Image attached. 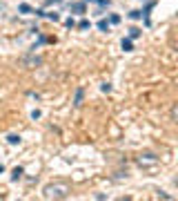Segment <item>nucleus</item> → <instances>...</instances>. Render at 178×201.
Here are the masks:
<instances>
[{
	"mask_svg": "<svg viewBox=\"0 0 178 201\" xmlns=\"http://www.w3.org/2000/svg\"><path fill=\"white\" fill-rule=\"evenodd\" d=\"M71 192V188L62 181H56V183H47L42 188V197L45 199H67Z\"/></svg>",
	"mask_w": 178,
	"mask_h": 201,
	"instance_id": "f257e3e1",
	"label": "nucleus"
},
{
	"mask_svg": "<svg viewBox=\"0 0 178 201\" xmlns=\"http://www.w3.org/2000/svg\"><path fill=\"white\" fill-rule=\"evenodd\" d=\"M82 96H85V92H82V87H78L76 90V96H73V105H76V107L82 105Z\"/></svg>",
	"mask_w": 178,
	"mask_h": 201,
	"instance_id": "f03ea898",
	"label": "nucleus"
},
{
	"mask_svg": "<svg viewBox=\"0 0 178 201\" xmlns=\"http://www.w3.org/2000/svg\"><path fill=\"white\" fill-rule=\"evenodd\" d=\"M120 47H123L125 52H134V43H132V38H123V43H120Z\"/></svg>",
	"mask_w": 178,
	"mask_h": 201,
	"instance_id": "7ed1b4c3",
	"label": "nucleus"
},
{
	"mask_svg": "<svg viewBox=\"0 0 178 201\" xmlns=\"http://www.w3.org/2000/svg\"><path fill=\"white\" fill-rule=\"evenodd\" d=\"M71 11L73 14H85V2H71Z\"/></svg>",
	"mask_w": 178,
	"mask_h": 201,
	"instance_id": "20e7f679",
	"label": "nucleus"
},
{
	"mask_svg": "<svg viewBox=\"0 0 178 201\" xmlns=\"http://www.w3.org/2000/svg\"><path fill=\"white\" fill-rule=\"evenodd\" d=\"M22 174H25V170H22L20 165H16V168L11 170V179H14V181H18V179H20Z\"/></svg>",
	"mask_w": 178,
	"mask_h": 201,
	"instance_id": "39448f33",
	"label": "nucleus"
},
{
	"mask_svg": "<svg viewBox=\"0 0 178 201\" xmlns=\"http://www.w3.org/2000/svg\"><path fill=\"white\" fill-rule=\"evenodd\" d=\"M143 163H156V157L154 154H143V157H140V165H143Z\"/></svg>",
	"mask_w": 178,
	"mask_h": 201,
	"instance_id": "423d86ee",
	"label": "nucleus"
},
{
	"mask_svg": "<svg viewBox=\"0 0 178 201\" xmlns=\"http://www.w3.org/2000/svg\"><path fill=\"white\" fill-rule=\"evenodd\" d=\"M7 143H9V145H18V143H20V136H18V134H9Z\"/></svg>",
	"mask_w": 178,
	"mask_h": 201,
	"instance_id": "0eeeda50",
	"label": "nucleus"
},
{
	"mask_svg": "<svg viewBox=\"0 0 178 201\" xmlns=\"http://www.w3.org/2000/svg\"><path fill=\"white\" fill-rule=\"evenodd\" d=\"M18 11H20V14H31L34 9H31V5H27V2H22L20 7H18Z\"/></svg>",
	"mask_w": 178,
	"mask_h": 201,
	"instance_id": "6e6552de",
	"label": "nucleus"
},
{
	"mask_svg": "<svg viewBox=\"0 0 178 201\" xmlns=\"http://www.w3.org/2000/svg\"><path fill=\"white\" fill-rule=\"evenodd\" d=\"M89 27H91V23L87 20V18H82V20L78 23V29H80V31H85V29H89Z\"/></svg>",
	"mask_w": 178,
	"mask_h": 201,
	"instance_id": "1a4fd4ad",
	"label": "nucleus"
},
{
	"mask_svg": "<svg viewBox=\"0 0 178 201\" xmlns=\"http://www.w3.org/2000/svg\"><path fill=\"white\" fill-rule=\"evenodd\" d=\"M25 65H31V67L42 65V58H27V61H25Z\"/></svg>",
	"mask_w": 178,
	"mask_h": 201,
	"instance_id": "9d476101",
	"label": "nucleus"
},
{
	"mask_svg": "<svg viewBox=\"0 0 178 201\" xmlns=\"http://www.w3.org/2000/svg\"><path fill=\"white\" fill-rule=\"evenodd\" d=\"M98 29H100V31H109V23L105 20V18H102V20H98Z\"/></svg>",
	"mask_w": 178,
	"mask_h": 201,
	"instance_id": "9b49d317",
	"label": "nucleus"
},
{
	"mask_svg": "<svg viewBox=\"0 0 178 201\" xmlns=\"http://www.w3.org/2000/svg\"><path fill=\"white\" fill-rule=\"evenodd\" d=\"M140 34H143V31H140L138 27H132V29H129V38H132V40H134V38H138Z\"/></svg>",
	"mask_w": 178,
	"mask_h": 201,
	"instance_id": "f8f14e48",
	"label": "nucleus"
},
{
	"mask_svg": "<svg viewBox=\"0 0 178 201\" xmlns=\"http://www.w3.org/2000/svg\"><path fill=\"white\" fill-rule=\"evenodd\" d=\"M45 16L49 18V20H53V23H58V20H60V16L56 14V11H51V14H45Z\"/></svg>",
	"mask_w": 178,
	"mask_h": 201,
	"instance_id": "ddd939ff",
	"label": "nucleus"
},
{
	"mask_svg": "<svg viewBox=\"0 0 178 201\" xmlns=\"http://www.w3.org/2000/svg\"><path fill=\"white\" fill-rule=\"evenodd\" d=\"M109 23H111V25H118V23H120V16H118V14H111Z\"/></svg>",
	"mask_w": 178,
	"mask_h": 201,
	"instance_id": "4468645a",
	"label": "nucleus"
},
{
	"mask_svg": "<svg viewBox=\"0 0 178 201\" xmlns=\"http://www.w3.org/2000/svg\"><path fill=\"white\" fill-rule=\"evenodd\" d=\"M129 18H132V20H138V18H143V14L140 11H129Z\"/></svg>",
	"mask_w": 178,
	"mask_h": 201,
	"instance_id": "2eb2a0df",
	"label": "nucleus"
},
{
	"mask_svg": "<svg viewBox=\"0 0 178 201\" xmlns=\"http://www.w3.org/2000/svg\"><path fill=\"white\" fill-rule=\"evenodd\" d=\"M65 25L71 29V27H76V20H73V18H67V20H65Z\"/></svg>",
	"mask_w": 178,
	"mask_h": 201,
	"instance_id": "dca6fc26",
	"label": "nucleus"
},
{
	"mask_svg": "<svg viewBox=\"0 0 178 201\" xmlns=\"http://www.w3.org/2000/svg\"><path fill=\"white\" fill-rule=\"evenodd\" d=\"M96 2H98L100 7H109V5H111V0H96Z\"/></svg>",
	"mask_w": 178,
	"mask_h": 201,
	"instance_id": "f3484780",
	"label": "nucleus"
},
{
	"mask_svg": "<svg viewBox=\"0 0 178 201\" xmlns=\"http://www.w3.org/2000/svg\"><path fill=\"white\" fill-rule=\"evenodd\" d=\"M100 90H102V92H111V85H109V83H102Z\"/></svg>",
	"mask_w": 178,
	"mask_h": 201,
	"instance_id": "a211bd4d",
	"label": "nucleus"
},
{
	"mask_svg": "<svg viewBox=\"0 0 178 201\" xmlns=\"http://www.w3.org/2000/svg\"><path fill=\"white\" fill-rule=\"evenodd\" d=\"M40 116H42L40 110H34V112H31V119H40Z\"/></svg>",
	"mask_w": 178,
	"mask_h": 201,
	"instance_id": "6ab92c4d",
	"label": "nucleus"
},
{
	"mask_svg": "<svg viewBox=\"0 0 178 201\" xmlns=\"http://www.w3.org/2000/svg\"><path fill=\"white\" fill-rule=\"evenodd\" d=\"M53 2H60V0H45V5H53Z\"/></svg>",
	"mask_w": 178,
	"mask_h": 201,
	"instance_id": "aec40b11",
	"label": "nucleus"
},
{
	"mask_svg": "<svg viewBox=\"0 0 178 201\" xmlns=\"http://www.w3.org/2000/svg\"><path fill=\"white\" fill-rule=\"evenodd\" d=\"M2 172H5V165H2V163H0V174H2Z\"/></svg>",
	"mask_w": 178,
	"mask_h": 201,
	"instance_id": "412c9836",
	"label": "nucleus"
},
{
	"mask_svg": "<svg viewBox=\"0 0 178 201\" xmlns=\"http://www.w3.org/2000/svg\"><path fill=\"white\" fill-rule=\"evenodd\" d=\"M85 2H96V0H85Z\"/></svg>",
	"mask_w": 178,
	"mask_h": 201,
	"instance_id": "4be33fe9",
	"label": "nucleus"
}]
</instances>
